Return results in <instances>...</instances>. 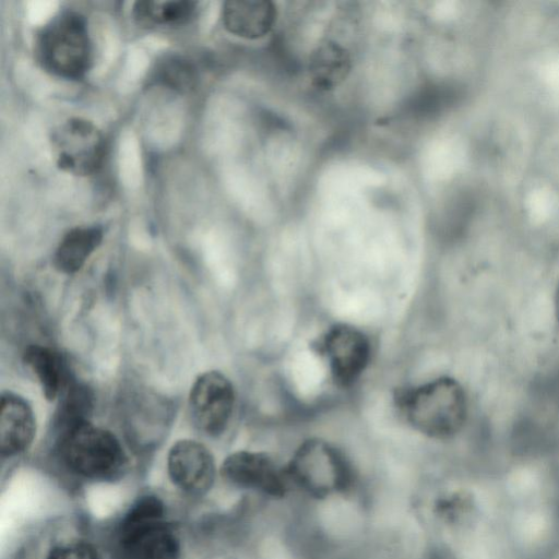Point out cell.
<instances>
[{
	"label": "cell",
	"mask_w": 559,
	"mask_h": 559,
	"mask_svg": "<svg viewBox=\"0 0 559 559\" xmlns=\"http://www.w3.org/2000/svg\"><path fill=\"white\" fill-rule=\"evenodd\" d=\"M395 403L415 430L435 439L455 436L467 416L464 389L450 377L401 389L395 394Z\"/></svg>",
	"instance_id": "1"
},
{
	"label": "cell",
	"mask_w": 559,
	"mask_h": 559,
	"mask_svg": "<svg viewBox=\"0 0 559 559\" xmlns=\"http://www.w3.org/2000/svg\"><path fill=\"white\" fill-rule=\"evenodd\" d=\"M35 56L41 68L55 76L82 79L93 60L86 19L70 10L53 16L36 35Z\"/></svg>",
	"instance_id": "2"
},
{
	"label": "cell",
	"mask_w": 559,
	"mask_h": 559,
	"mask_svg": "<svg viewBox=\"0 0 559 559\" xmlns=\"http://www.w3.org/2000/svg\"><path fill=\"white\" fill-rule=\"evenodd\" d=\"M57 449L63 464L87 479L114 480L127 466V456L117 437L88 420L58 432Z\"/></svg>",
	"instance_id": "3"
},
{
	"label": "cell",
	"mask_w": 559,
	"mask_h": 559,
	"mask_svg": "<svg viewBox=\"0 0 559 559\" xmlns=\"http://www.w3.org/2000/svg\"><path fill=\"white\" fill-rule=\"evenodd\" d=\"M285 471L290 484L316 499L346 492L354 483L352 465L343 452L318 438L305 440Z\"/></svg>",
	"instance_id": "4"
},
{
	"label": "cell",
	"mask_w": 559,
	"mask_h": 559,
	"mask_svg": "<svg viewBox=\"0 0 559 559\" xmlns=\"http://www.w3.org/2000/svg\"><path fill=\"white\" fill-rule=\"evenodd\" d=\"M164 515V504L155 496H143L133 503L120 526L122 559L179 558V540Z\"/></svg>",
	"instance_id": "5"
},
{
	"label": "cell",
	"mask_w": 559,
	"mask_h": 559,
	"mask_svg": "<svg viewBox=\"0 0 559 559\" xmlns=\"http://www.w3.org/2000/svg\"><path fill=\"white\" fill-rule=\"evenodd\" d=\"M50 142L56 164L66 173L90 176L103 165L106 154L104 135L86 119L66 120L52 131Z\"/></svg>",
	"instance_id": "6"
},
{
	"label": "cell",
	"mask_w": 559,
	"mask_h": 559,
	"mask_svg": "<svg viewBox=\"0 0 559 559\" xmlns=\"http://www.w3.org/2000/svg\"><path fill=\"white\" fill-rule=\"evenodd\" d=\"M188 404L194 426L209 436H218L228 426L234 412V386L219 371L203 372L191 386Z\"/></svg>",
	"instance_id": "7"
},
{
	"label": "cell",
	"mask_w": 559,
	"mask_h": 559,
	"mask_svg": "<svg viewBox=\"0 0 559 559\" xmlns=\"http://www.w3.org/2000/svg\"><path fill=\"white\" fill-rule=\"evenodd\" d=\"M221 475L236 487L272 498L285 497L290 485L285 466L258 451L241 450L229 454L222 463Z\"/></svg>",
	"instance_id": "8"
},
{
	"label": "cell",
	"mask_w": 559,
	"mask_h": 559,
	"mask_svg": "<svg viewBox=\"0 0 559 559\" xmlns=\"http://www.w3.org/2000/svg\"><path fill=\"white\" fill-rule=\"evenodd\" d=\"M333 380L340 386L355 383L370 359V342L358 329L337 324L326 331L319 343Z\"/></svg>",
	"instance_id": "9"
},
{
	"label": "cell",
	"mask_w": 559,
	"mask_h": 559,
	"mask_svg": "<svg viewBox=\"0 0 559 559\" xmlns=\"http://www.w3.org/2000/svg\"><path fill=\"white\" fill-rule=\"evenodd\" d=\"M168 474L173 483L189 495L207 492L215 480L216 466L210 450L202 443L182 439L169 450Z\"/></svg>",
	"instance_id": "10"
},
{
	"label": "cell",
	"mask_w": 559,
	"mask_h": 559,
	"mask_svg": "<svg viewBox=\"0 0 559 559\" xmlns=\"http://www.w3.org/2000/svg\"><path fill=\"white\" fill-rule=\"evenodd\" d=\"M36 421L32 406L16 393L5 391L0 402V452L4 457L24 452L33 442Z\"/></svg>",
	"instance_id": "11"
},
{
	"label": "cell",
	"mask_w": 559,
	"mask_h": 559,
	"mask_svg": "<svg viewBox=\"0 0 559 559\" xmlns=\"http://www.w3.org/2000/svg\"><path fill=\"white\" fill-rule=\"evenodd\" d=\"M222 19L230 34L246 39H257L265 36L274 26L276 9L270 1H226Z\"/></svg>",
	"instance_id": "12"
},
{
	"label": "cell",
	"mask_w": 559,
	"mask_h": 559,
	"mask_svg": "<svg viewBox=\"0 0 559 559\" xmlns=\"http://www.w3.org/2000/svg\"><path fill=\"white\" fill-rule=\"evenodd\" d=\"M23 361L49 401L60 397L73 381L63 357L50 347L38 344L27 346L23 353Z\"/></svg>",
	"instance_id": "13"
},
{
	"label": "cell",
	"mask_w": 559,
	"mask_h": 559,
	"mask_svg": "<svg viewBox=\"0 0 559 559\" xmlns=\"http://www.w3.org/2000/svg\"><path fill=\"white\" fill-rule=\"evenodd\" d=\"M103 240L98 226H78L70 229L60 240L55 254V267L64 274L80 271Z\"/></svg>",
	"instance_id": "14"
},
{
	"label": "cell",
	"mask_w": 559,
	"mask_h": 559,
	"mask_svg": "<svg viewBox=\"0 0 559 559\" xmlns=\"http://www.w3.org/2000/svg\"><path fill=\"white\" fill-rule=\"evenodd\" d=\"M194 1H138L132 7L134 21L145 27L180 26L197 13Z\"/></svg>",
	"instance_id": "15"
},
{
	"label": "cell",
	"mask_w": 559,
	"mask_h": 559,
	"mask_svg": "<svg viewBox=\"0 0 559 559\" xmlns=\"http://www.w3.org/2000/svg\"><path fill=\"white\" fill-rule=\"evenodd\" d=\"M151 80L154 84L186 93L198 82L194 66L180 56H165L154 67Z\"/></svg>",
	"instance_id": "16"
},
{
	"label": "cell",
	"mask_w": 559,
	"mask_h": 559,
	"mask_svg": "<svg viewBox=\"0 0 559 559\" xmlns=\"http://www.w3.org/2000/svg\"><path fill=\"white\" fill-rule=\"evenodd\" d=\"M92 407L91 390L84 384L72 381L60 396V405L56 415L58 432L87 421Z\"/></svg>",
	"instance_id": "17"
},
{
	"label": "cell",
	"mask_w": 559,
	"mask_h": 559,
	"mask_svg": "<svg viewBox=\"0 0 559 559\" xmlns=\"http://www.w3.org/2000/svg\"><path fill=\"white\" fill-rule=\"evenodd\" d=\"M347 70L348 58L344 50L334 44L321 47L311 62L314 79L324 86L337 83L345 76Z\"/></svg>",
	"instance_id": "18"
},
{
	"label": "cell",
	"mask_w": 559,
	"mask_h": 559,
	"mask_svg": "<svg viewBox=\"0 0 559 559\" xmlns=\"http://www.w3.org/2000/svg\"><path fill=\"white\" fill-rule=\"evenodd\" d=\"M474 509V499L466 491H455L440 497L433 507L435 513L449 524L463 522L473 514Z\"/></svg>",
	"instance_id": "19"
},
{
	"label": "cell",
	"mask_w": 559,
	"mask_h": 559,
	"mask_svg": "<svg viewBox=\"0 0 559 559\" xmlns=\"http://www.w3.org/2000/svg\"><path fill=\"white\" fill-rule=\"evenodd\" d=\"M46 559H99V557L90 544L69 543L55 547Z\"/></svg>",
	"instance_id": "20"
},
{
	"label": "cell",
	"mask_w": 559,
	"mask_h": 559,
	"mask_svg": "<svg viewBox=\"0 0 559 559\" xmlns=\"http://www.w3.org/2000/svg\"><path fill=\"white\" fill-rule=\"evenodd\" d=\"M556 313H557V319L559 321V285H558L557 293H556Z\"/></svg>",
	"instance_id": "21"
}]
</instances>
